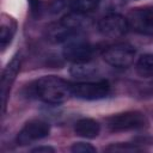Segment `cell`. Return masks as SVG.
I'll return each mask as SVG.
<instances>
[{"mask_svg":"<svg viewBox=\"0 0 153 153\" xmlns=\"http://www.w3.org/2000/svg\"><path fill=\"white\" fill-rule=\"evenodd\" d=\"M108 152H136L140 151V148L135 146H130L129 143H118V145H111L106 148Z\"/></svg>","mask_w":153,"mask_h":153,"instance_id":"ac0fdd59","label":"cell"},{"mask_svg":"<svg viewBox=\"0 0 153 153\" xmlns=\"http://www.w3.org/2000/svg\"><path fill=\"white\" fill-rule=\"evenodd\" d=\"M62 55L66 60L73 63L87 62L93 55V49L85 39L79 38V35H76L65 43Z\"/></svg>","mask_w":153,"mask_h":153,"instance_id":"5b68a950","label":"cell"},{"mask_svg":"<svg viewBox=\"0 0 153 153\" xmlns=\"http://www.w3.org/2000/svg\"><path fill=\"white\" fill-rule=\"evenodd\" d=\"M135 49L130 44L127 43H120L109 47L103 53L104 61L116 68H127L129 67L135 59Z\"/></svg>","mask_w":153,"mask_h":153,"instance_id":"277c9868","label":"cell"},{"mask_svg":"<svg viewBox=\"0 0 153 153\" xmlns=\"http://www.w3.org/2000/svg\"><path fill=\"white\" fill-rule=\"evenodd\" d=\"M47 35H48L49 41L54 43H66L74 36L79 35V32H74L69 30L60 22V23L51 24L47 30Z\"/></svg>","mask_w":153,"mask_h":153,"instance_id":"8fae6325","label":"cell"},{"mask_svg":"<svg viewBox=\"0 0 153 153\" xmlns=\"http://www.w3.org/2000/svg\"><path fill=\"white\" fill-rule=\"evenodd\" d=\"M129 27L141 33H153V7L135 8L128 17Z\"/></svg>","mask_w":153,"mask_h":153,"instance_id":"ba28073f","label":"cell"},{"mask_svg":"<svg viewBox=\"0 0 153 153\" xmlns=\"http://www.w3.org/2000/svg\"><path fill=\"white\" fill-rule=\"evenodd\" d=\"M16 27H17L16 22L11 17L2 14L1 25H0V45H1V49H5L11 43V41L14 36V32H16Z\"/></svg>","mask_w":153,"mask_h":153,"instance_id":"4fadbf2b","label":"cell"},{"mask_svg":"<svg viewBox=\"0 0 153 153\" xmlns=\"http://www.w3.org/2000/svg\"><path fill=\"white\" fill-rule=\"evenodd\" d=\"M74 131L76 135L85 139H94L100 131V126L97 121L92 118H81L74 126Z\"/></svg>","mask_w":153,"mask_h":153,"instance_id":"7c38bea8","label":"cell"},{"mask_svg":"<svg viewBox=\"0 0 153 153\" xmlns=\"http://www.w3.org/2000/svg\"><path fill=\"white\" fill-rule=\"evenodd\" d=\"M110 92V85L106 80L81 81L72 84V96L84 100H97L105 98Z\"/></svg>","mask_w":153,"mask_h":153,"instance_id":"3957f363","label":"cell"},{"mask_svg":"<svg viewBox=\"0 0 153 153\" xmlns=\"http://www.w3.org/2000/svg\"><path fill=\"white\" fill-rule=\"evenodd\" d=\"M98 72L97 66L92 65L90 61L87 62H79V63H73L71 68V74L76 78V79H91L93 78Z\"/></svg>","mask_w":153,"mask_h":153,"instance_id":"5bb4252c","label":"cell"},{"mask_svg":"<svg viewBox=\"0 0 153 153\" xmlns=\"http://www.w3.org/2000/svg\"><path fill=\"white\" fill-rule=\"evenodd\" d=\"M147 118L140 111H126L106 118V127L112 133L136 130L146 127Z\"/></svg>","mask_w":153,"mask_h":153,"instance_id":"7a4b0ae2","label":"cell"},{"mask_svg":"<svg viewBox=\"0 0 153 153\" xmlns=\"http://www.w3.org/2000/svg\"><path fill=\"white\" fill-rule=\"evenodd\" d=\"M136 72L143 78L153 76V54H143L136 62Z\"/></svg>","mask_w":153,"mask_h":153,"instance_id":"2e32d148","label":"cell"},{"mask_svg":"<svg viewBox=\"0 0 153 153\" xmlns=\"http://www.w3.org/2000/svg\"><path fill=\"white\" fill-rule=\"evenodd\" d=\"M50 126L41 120H32L27 122L18 133L17 142L20 146H26L38 140H42L49 135Z\"/></svg>","mask_w":153,"mask_h":153,"instance_id":"8992f818","label":"cell"},{"mask_svg":"<svg viewBox=\"0 0 153 153\" xmlns=\"http://www.w3.org/2000/svg\"><path fill=\"white\" fill-rule=\"evenodd\" d=\"M20 68V57L19 56H14L8 65L6 66L2 76H1V104H2V112H5L6 109V102H7V97L11 90V86L19 72Z\"/></svg>","mask_w":153,"mask_h":153,"instance_id":"9c48e42d","label":"cell"},{"mask_svg":"<svg viewBox=\"0 0 153 153\" xmlns=\"http://www.w3.org/2000/svg\"><path fill=\"white\" fill-rule=\"evenodd\" d=\"M100 0H66V7L71 12L90 13L99 7Z\"/></svg>","mask_w":153,"mask_h":153,"instance_id":"9a60e30c","label":"cell"},{"mask_svg":"<svg viewBox=\"0 0 153 153\" xmlns=\"http://www.w3.org/2000/svg\"><path fill=\"white\" fill-rule=\"evenodd\" d=\"M27 2L30 6L31 14L35 18H37L39 16V12H41V1L39 0H27Z\"/></svg>","mask_w":153,"mask_h":153,"instance_id":"d6986e66","label":"cell"},{"mask_svg":"<svg viewBox=\"0 0 153 153\" xmlns=\"http://www.w3.org/2000/svg\"><path fill=\"white\" fill-rule=\"evenodd\" d=\"M35 92L48 104H61L72 96V85L59 76L48 75L37 80Z\"/></svg>","mask_w":153,"mask_h":153,"instance_id":"6da1fadb","label":"cell"},{"mask_svg":"<svg viewBox=\"0 0 153 153\" xmlns=\"http://www.w3.org/2000/svg\"><path fill=\"white\" fill-rule=\"evenodd\" d=\"M31 152H33V153H54L55 149L49 146H39V147L33 148Z\"/></svg>","mask_w":153,"mask_h":153,"instance_id":"ffe728a7","label":"cell"},{"mask_svg":"<svg viewBox=\"0 0 153 153\" xmlns=\"http://www.w3.org/2000/svg\"><path fill=\"white\" fill-rule=\"evenodd\" d=\"M129 29L128 19L118 13H109L98 23V30L106 37H121Z\"/></svg>","mask_w":153,"mask_h":153,"instance_id":"52a82bcc","label":"cell"},{"mask_svg":"<svg viewBox=\"0 0 153 153\" xmlns=\"http://www.w3.org/2000/svg\"><path fill=\"white\" fill-rule=\"evenodd\" d=\"M71 149L73 153H94L96 152V148L93 146L85 142H76L72 146Z\"/></svg>","mask_w":153,"mask_h":153,"instance_id":"e0dca14e","label":"cell"},{"mask_svg":"<svg viewBox=\"0 0 153 153\" xmlns=\"http://www.w3.org/2000/svg\"><path fill=\"white\" fill-rule=\"evenodd\" d=\"M60 22L66 27H68L74 32H80L81 30L87 29L92 24L91 17H88L87 13H79V12H69L65 14Z\"/></svg>","mask_w":153,"mask_h":153,"instance_id":"30bf717a","label":"cell"}]
</instances>
